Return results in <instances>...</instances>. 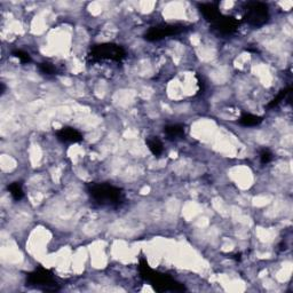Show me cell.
Listing matches in <instances>:
<instances>
[{
  "mask_svg": "<svg viewBox=\"0 0 293 293\" xmlns=\"http://www.w3.org/2000/svg\"><path fill=\"white\" fill-rule=\"evenodd\" d=\"M87 191L94 202L102 206L118 208L124 203L125 196L121 188L115 187L110 183H89Z\"/></svg>",
  "mask_w": 293,
  "mask_h": 293,
  "instance_id": "6da1fadb",
  "label": "cell"
},
{
  "mask_svg": "<svg viewBox=\"0 0 293 293\" xmlns=\"http://www.w3.org/2000/svg\"><path fill=\"white\" fill-rule=\"evenodd\" d=\"M139 271H140V274H141V277L145 279V281L150 283V284L154 286L156 291L181 292L186 290L185 286L176 282L175 279H173L171 276L162 274V272H155L154 269H151L150 266L148 265V262L146 260L140 261Z\"/></svg>",
  "mask_w": 293,
  "mask_h": 293,
  "instance_id": "7a4b0ae2",
  "label": "cell"
},
{
  "mask_svg": "<svg viewBox=\"0 0 293 293\" xmlns=\"http://www.w3.org/2000/svg\"><path fill=\"white\" fill-rule=\"evenodd\" d=\"M126 56V52L122 46L106 42V44L95 45L91 49L88 54V60L92 62L105 61V60H110V61L121 62Z\"/></svg>",
  "mask_w": 293,
  "mask_h": 293,
  "instance_id": "3957f363",
  "label": "cell"
},
{
  "mask_svg": "<svg viewBox=\"0 0 293 293\" xmlns=\"http://www.w3.org/2000/svg\"><path fill=\"white\" fill-rule=\"evenodd\" d=\"M26 285L42 291H58L60 289L52 272L42 267L36 268L26 275Z\"/></svg>",
  "mask_w": 293,
  "mask_h": 293,
  "instance_id": "277c9868",
  "label": "cell"
},
{
  "mask_svg": "<svg viewBox=\"0 0 293 293\" xmlns=\"http://www.w3.org/2000/svg\"><path fill=\"white\" fill-rule=\"evenodd\" d=\"M244 9V20L250 25L254 26V28H260V26L265 25L269 21V18H271L268 6L264 4V2H248Z\"/></svg>",
  "mask_w": 293,
  "mask_h": 293,
  "instance_id": "5b68a950",
  "label": "cell"
},
{
  "mask_svg": "<svg viewBox=\"0 0 293 293\" xmlns=\"http://www.w3.org/2000/svg\"><path fill=\"white\" fill-rule=\"evenodd\" d=\"M185 30L186 26L182 24H169V23H165V24L151 26L146 32L145 39L148 42H158L164 38H167V37L180 35Z\"/></svg>",
  "mask_w": 293,
  "mask_h": 293,
  "instance_id": "8992f818",
  "label": "cell"
},
{
  "mask_svg": "<svg viewBox=\"0 0 293 293\" xmlns=\"http://www.w3.org/2000/svg\"><path fill=\"white\" fill-rule=\"evenodd\" d=\"M212 24L213 28L219 33H221V35H231V33H234L238 29L239 21L237 19H235L234 16L221 15Z\"/></svg>",
  "mask_w": 293,
  "mask_h": 293,
  "instance_id": "52a82bcc",
  "label": "cell"
},
{
  "mask_svg": "<svg viewBox=\"0 0 293 293\" xmlns=\"http://www.w3.org/2000/svg\"><path fill=\"white\" fill-rule=\"evenodd\" d=\"M56 138H58L59 141L63 143H78L84 139L78 129L69 127V126H65V127H62L59 131H56Z\"/></svg>",
  "mask_w": 293,
  "mask_h": 293,
  "instance_id": "ba28073f",
  "label": "cell"
},
{
  "mask_svg": "<svg viewBox=\"0 0 293 293\" xmlns=\"http://www.w3.org/2000/svg\"><path fill=\"white\" fill-rule=\"evenodd\" d=\"M198 8L201 13L204 16L206 21L214 23L216 20H218L220 16L222 14L220 13V9L218 6L215 4H212V2H206V4H199Z\"/></svg>",
  "mask_w": 293,
  "mask_h": 293,
  "instance_id": "9c48e42d",
  "label": "cell"
},
{
  "mask_svg": "<svg viewBox=\"0 0 293 293\" xmlns=\"http://www.w3.org/2000/svg\"><path fill=\"white\" fill-rule=\"evenodd\" d=\"M164 133L166 134V136L171 140L183 139L186 135L185 126L180 125V124H173V125L165 126Z\"/></svg>",
  "mask_w": 293,
  "mask_h": 293,
  "instance_id": "30bf717a",
  "label": "cell"
},
{
  "mask_svg": "<svg viewBox=\"0 0 293 293\" xmlns=\"http://www.w3.org/2000/svg\"><path fill=\"white\" fill-rule=\"evenodd\" d=\"M146 146H148L149 150H150L152 154L155 156H161L164 151V146H163V143L161 140H159L157 136H150L146 140Z\"/></svg>",
  "mask_w": 293,
  "mask_h": 293,
  "instance_id": "8fae6325",
  "label": "cell"
},
{
  "mask_svg": "<svg viewBox=\"0 0 293 293\" xmlns=\"http://www.w3.org/2000/svg\"><path fill=\"white\" fill-rule=\"evenodd\" d=\"M264 118L260 116H255L252 114H243L239 118V124L245 126V127H253V126H258L261 124Z\"/></svg>",
  "mask_w": 293,
  "mask_h": 293,
  "instance_id": "7c38bea8",
  "label": "cell"
},
{
  "mask_svg": "<svg viewBox=\"0 0 293 293\" xmlns=\"http://www.w3.org/2000/svg\"><path fill=\"white\" fill-rule=\"evenodd\" d=\"M8 191L11 192L12 197L15 199V201H21V199L24 197V192H23V188L22 185L20 182H13L11 185H8Z\"/></svg>",
  "mask_w": 293,
  "mask_h": 293,
  "instance_id": "4fadbf2b",
  "label": "cell"
},
{
  "mask_svg": "<svg viewBox=\"0 0 293 293\" xmlns=\"http://www.w3.org/2000/svg\"><path fill=\"white\" fill-rule=\"evenodd\" d=\"M290 92H291V87H288V88H285V89H282V91L279 92L278 94L276 95L275 98L272 99V101L268 103L267 108H268V109H272V108H275V106H277V105H279V103H281L282 101H284L286 96H288V95L290 94Z\"/></svg>",
  "mask_w": 293,
  "mask_h": 293,
  "instance_id": "5bb4252c",
  "label": "cell"
},
{
  "mask_svg": "<svg viewBox=\"0 0 293 293\" xmlns=\"http://www.w3.org/2000/svg\"><path fill=\"white\" fill-rule=\"evenodd\" d=\"M38 68H39V70H41V72L45 73V75H48V76L55 75V72H56L55 65L52 64V63H49V62L39 63Z\"/></svg>",
  "mask_w": 293,
  "mask_h": 293,
  "instance_id": "9a60e30c",
  "label": "cell"
},
{
  "mask_svg": "<svg viewBox=\"0 0 293 293\" xmlns=\"http://www.w3.org/2000/svg\"><path fill=\"white\" fill-rule=\"evenodd\" d=\"M12 55L14 58L19 59L22 63H29L31 62V56H30L29 53H26L24 51H21V49H18V51H14L12 53Z\"/></svg>",
  "mask_w": 293,
  "mask_h": 293,
  "instance_id": "2e32d148",
  "label": "cell"
},
{
  "mask_svg": "<svg viewBox=\"0 0 293 293\" xmlns=\"http://www.w3.org/2000/svg\"><path fill=\"white\" fill-rule=\"evenodd\" d=\"M272 158H274V156H272V151L268 150V149H264V150L261 151L260 154V162L261 164H268V163H271L272 161Z\"/></svg>",
  "mask_w": 293,
  "mask_h": 293,
  "instance_id": "e0dca14e",
  "label": "cell"
},
{
  "mask_svg": "<svg viewBox=\"0 0 293 293\" xmlns=\"http://www.w3.org/2000/svg\"><path fill=\"white\" fill-rule=\"evenodd\" d=\"M5 93V85L1 84V94H4Z\"/></svg>",
  "mask_w": 293,
  "mask_h": 293,
  "instance_id": "ac0fdd59",
  "label": "cell"
}]
</instances>
